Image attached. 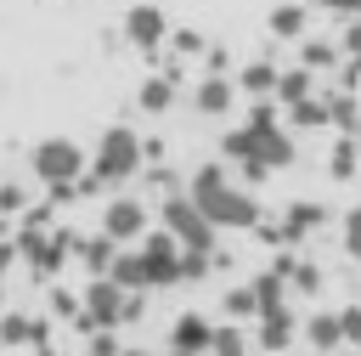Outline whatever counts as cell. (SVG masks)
Instances as JSON below:
<instances>
[{"label":"cell","instance_id":"obj_1","mask_svg":"<svg viewBox=\"0 0 361 356\" xmlns=\"http://www.w3.org/2000/svg\"><path fill=\"white\" fill-rule=\"evenodd\" d=\"M186 198L203 209V220L214 232H248V226H259V198H248L243 186H231L226 164H197Z\"/></svg>","mask_w":361,"mask_h":356},{"label":"cell","instance_id":"obj_2","mask_svg":"<svg viewBox=\"0 0 361 356\" xmlns=\"http://www.w3.org/2000/svg\"><path fill=\"white\" fill-rule=\"evenodd\" d=\"M141 158H147V141L130 124H107L96 136V147H90V181L96 186H124L141 170Z\"/></svg>","mask_w":361,"mask_h":356},{"label":"cell","instance_id":"obj_3","mask_svg":"<svg viewBox=\"0 0 361 356\" xmlns=\"http://www.w3.org/2000/svg\"><path fill=\"white\" fill-rule=\"evenodd\" d=\"M28 170H34L45 186H73V181L90 170V153H85L73 136H45V141L28 153Z\"/></svg>","mask_w":361,"mask_h":356},{"label":"cell","instance_id":"obj_4","mask_svg":"<svg viewBox=\"0 0 361 356\" xmlns=\"http://www.w3.org/2000/svg\"><path fill=\"white\" fill-rule=\"evenodd\" d=\"M158 226L180 243V249H192V254H209L214 249V226L203 220V209L186 198V192H175V198H164V209H158Z\"/></svg>","mask_w":361,"mask_h":356},{"label":"cell","instance_id":"obj_5","mask_svg":"<svg viewBox=\"0 0 361 356\" xmlns=\"http://www.w3.org/2000/svg\"><path fill=\"white\" fill-rule=\"evenodd\" d=\"M130 299H135V294L118 288L113 277H90V283H85V299H79V305H85L79 328L96 333V328H118V322H130Z\"/></svg>","mask_w":361,"mask_h":356},{"label":"cell","instance_id":"obj_6","mask_svg":"<svg viewBox=\"0 0 361 356\" xmlns=\"http://www.w3.org/2000/svg\"><path fill=\"white\" fill-rule=\"evenodd\" d=\"M73 249H79L73 232H39V226H23V232H17V254H23L39 277H56L62 260H68Z\"/></svg>","mask_w":361,"mask_h":356},{"label":"cell","instance_id":"obj_7","mask_svg":"<svg viewBox=\"0 0 361 356\" xmlns=\"http://www.w3.org/2000/svg\"><path fill=\"white\" fill-rule=\"evenodd\" d=\"M135 254H141L147 288H175V283H180V260H186V249H180L169 232H147Z\"/></svg>","mask_w":361,"mask_h":356},{"label":"cell","instance_id":"obj_8","mask_svg":"<svg viewBox=\"0 0 361 356\" xmlns=\"http://www.w3.org/2000/svg\"><path fill=\"white\" fill-rule=\"evenodd\" d=\"M124 40H130L135 51L158 57L164 40H169V17H164L158 6H130V11H124Z\"/></svg>","mask_w":361,"mask_h":356},{"label":"cell","instance_id":"obj_9","mask_svg":"<svg viewBox=\"0 0 361 356\" xmlns=\"http://www.w3.org/2000/svg\"><path fill=\"white\" fill-rule=\"evenodd\" d=\"M102 232H107L113 243H135V237L147 232V203H141V198H113V203L102 209Z\"/></svg>","mask_w":361,"mask_h":356},{"label":"cell","instance_id":"obj_10","mask_svg":"<svg viewBox=\"0 0 361 356\" xmlns=\"http://www.w3.org/2000/svg\"><path fill=\"white\" fill-rule=\"evenodd\" d=\"M248 136H254V158L259 164H271V170H288L293 158H299V147H293V136L282 130V124H243Z\"/></svg>","mask_w":361,"mask_h":356},{"label":"cell","instance_id":"obj_11","mask_svg":"<svg viewBox=\"0 0 361 356\" xmlns=\"http://www.w3.org/2000/svg\"><path fill=\"white\" fill-rule=\"evenodd\" d=\"M209 345H214V322H209L203 311H180V316L169 322V350H186V356H209Z\"/></svg>","mask_w":361,"mask_h":356},{"label":"cell","instance_id":"obj_12","mask_svg":"<svg viewBox=\"0 0 361 356\" xmlns=\"http://www.w3.org/2000/svg\"><path fill=\"white\" fill-rule=\"evenodd\" d=\"M231 102H237V85H231L226 73H203V79H197V90H192V107H197L203 119H226V113H231Z\"/></svg>","mask_w":361,"mask_h":356},{"label":"cell","instance_id":"obj_13","mask_svg":"<svg viewBox=\"0 0 361 356\" xmlns=\"http://www.w3.org/2000/svg\"><path fill=\"white\" fill-rule=\"evenodd\" d=\"M265 28H271V40H305V28H310V6H305V0H282V6H271Z\"/></svg>","mask_w":361,"mask_h":356},{"label":"cell","instance_id":"obj_14","mask_svg":"<svg viewBox=\"0 0 361 356\" xmlns=\"http://www.w3.org/2000/svg\"><path fill=\"white\" fill-rule=\"evenodd\" d=\"M45 333H51V328H45L39 316H23V311H6V316H0V345H6V350H11V345L45 350Z\"/></svg>","mask_w":361,"mask_h":356},{"label":"cell","instance_id":"obj_15","mask_svg":"<svg viewBox=\"0 0 361 356\" xmlns=\"http://www.w3.org/2000/svg\"><path fill=\"white\" fill-rule=\"evenodd\" d=\"M293 333H299V322H293V311L282 305V311H265V316H259L254 345H259V350H288V345H293Z\"/></svg>","mask_w":361,"mask_h":356},{"label":"cell","instance_id":"obj_16","mask_svg":"<svg viewBox=\"0 0 361 356\" xmlns=\"http://www.w3.org/2000/svg\"><path fill=\"white\" fill-rule=\"evenodd\" d=\"M322 220H327L322 203H288V215H282V243H305Z\"/></svg>","mask_w":361,"mask_h":356},{"label":"cell","instance_id":"obj_17","mask_svg":"<svg viewBox=\"0 0 361 356\" xmlns=\"http://www.w3.org/2000/svg\"><path fill=\"white\" fill-rule=\"evenodd\" d=\"M79 260H85V271L90 277H107L113 271V260H118V243L107 237V232H96V237H79V249H73Z\"/></svg>","mask_w":361,"mask_h":356},{"label":"cell","instance_id":"obj_18","mask_svg":"<svg viewBox=\"0 0 361 356\" xmlns=\"http://www.w3.org/2000/svg\"><path fill=\"white\" fill-rule=\"evenodd\" d=\"M305 339H310V350L333 356V350L344 345V333H338V311H316V316L305 322Z\"/></svg>","mask_w":361,"mask_h":356},{"label":"cell","instance_id":"obj_19","mask_svg":"<svg viewBox=\"0 0 361 356\" xmlns=\"http://www.w3.org/2000/svg\"><path fill=\"white\" fill-rule=\"evenodd\" d=\"M135 107H141V113H169V107H175V79H164V73L141 79V90H135Z\"/></svg>","mask_w":361,"mask_h":356},{"label":"cell","instance_id":"obj_20","mask_svg":"<svg viewBox=\"0 0 361 356\" xmlns=\"http://www.w3.org/2000/svg\"><path fill=\"white\" fill-rule=\"evenodd\" d=\"M248 288H254V311H259V316H265V311H282V305H288V283H282L276 271H259V277H254ZM259 316H254V322H259Z\"/></svg>","mask_w":361,"mask_h":356},{"label":"cell","instance_id":"obj_21","mask_svg":"<svg viewBox=\"0 0 361 356\" xmlns=\"http://www.w3.org/2000/svg\"><path fill=\"white\" fill-rule=\"evenodd\" d=\"M118 288H130V294H152L147 288V271H141V254L135 249H118V260H113V271H107Z\"/></svg>","mask_w":361,"mask_h":356},{"label":"cell","instance_id":"obj_22","mask_svg":"<svg viewBox=\"0 0 361 356\" xmlns=\"http://www.w3.org/2000/svg\"><path fill=\"white\" fill-rule=\"evenodd\" d=\"M276 79H282V68H276V62H248V68L237 73V85H243V90H254V102H259V96H276Z\"/></svg>","mask_w":361,"mask_h":356},{"label":"cell","instance_id":"obj_23","mask_svg":"<svg viewBox=\"0 0 361 356\" xmlns=\"http://www.w3.org/2000/svg\"><path fill=\"white\" fill-rule=\"evenodd\" d=\"M248 345H254V339H248V328H243V322H220V328H214L209 356H248Z\"/></svg>","mask_w":361,"mask_h":356},{"label":"cell","instance_id":"obj_24","mask_svg":"<svg viewBox=\"0 0 361 356\" xmlns=\"http://www.w3.org/2000/svg\"><path fill=\"white\" fill-rule=\"evenodd\" d=\"M276 102H282V107L310 102V68H282V79H276Z\"/></svg>","mask_w":361,"mask_h":356},{"label":"cell","instance_id":"obj_25","mask_svg":"<svg viewBox=\"0 0 361 356\" xmlns=\"http://www.w3.org/2000/svg\"><path fill=\"white\" fill-rule=\"evenodd\" d=\"M355 164H361V141H355V136H338V141H333V153H327V170H333L338 181H350V175H355Z\"/></svg>","mask_w":361,"mask_h":356},{"label":"cell","instance_id":"obj_26","mask_svg":"<svg viewBox=\"0 0 361 356\" xmlns=\"http://www.w3.org/2000/svg\"><path fill=\"white\" fill-rule=\"evenodd\" d=\"M338 62V45L333 40H305V51H299V68H310V73H327Z\"/></svg>","mask_w":361,"mask_h":356},{"label":"cell","instance_id":"obj_27","mask_svg":"<svg viewBox=\"0 0 361 356\" xmlns=\"http://www.w3.org/2000/svg\"><path fill=\"white\" fill-rule=\"evenodd\" d=\"M220 305H226V316H231V322H254V316H259V311H254V288H248V283L226 288V299H220Z\"/></svg>","mask_w":361,"mask_h":356},{"label":"cell","instance_id":"obj_28","mask_svg":"<svg viewBox=\"0 0 361 356\" xmlns=\"http://www.w3.org/2000/svg\"><path fill=\"white\" fill-rule=\"evenodd\" d=\"M288 119H293L299 130H316V124H333V119H327V102H322V96H310V102H293V107H288Z\"/></svg>","mask_w":361,"mask_h":356},{"label":"cell","instance_id":"obj_29","mask_svg":"<svg viewBox=\"0 0 361 356\" xmlns=\"http://www.w3.org/2000/svg\"><path fill=\"white\" fill-rule=\"evenodd\" d=\"M327 119H333L338 130H350V136H355V119H361V102H355V96H327Z\"/></svg>","mask_w":361,"mask_h":356},{"label":"cell","instance_id":"obj_30","mask_svg":"<svg viewBox=\"0 0 361 356\" xmlns=\"http://www.w3.org/2000/svg\"><path fill=\"white\" fill-rule=\"evenodd\" d=\"M338 243H344L350 260H361V209H344V220H338Z\"/></svg>","mask_w":361,"mask_h":356},{"label":"cell","instance_id":"obj_31","mask_svg":"<svg viewBox=\"0 0 361 356\" xmlns=\"http://www.w3.org/2000/svg\"><path fill=\"white\" fill-rule=\"evenodd\" d=\"M288 288H293V294H322V271H316L310 260H299L293 277H288Z\"/></svg>","mask_w":361,"mask_h":356},{"label":"cell","instance_id":"obj_32","mask_svg":"<svg viewBox=\"0 0 361 356\" xmlns=\"http://www.w3.org/2000/svg\"><path fill=\"white\" fill-rule=\"evenodd\" d=\"M338 333L350 350H361V305H338Z\"/></svg>","mask_w":361,"mask_h":356},{"label":"cell","instance_id":"obj_33","mask_svg":"<svg viewBox=\"0 0 361 356\" xmlns=\"http://www.w3.org/2000/svg\"><path fill=\"white\" fill-rule=\"evenodd\" d=\"M85 350H90V356H124V345H118L113 328H96V333L85 339Z\"/></svg>","mask_w":361,"mask_h":356},{"label":"cell","instance_id":"obj_34","mask_svg":"<svg viewBox=\"0 0 361 356\" xmlns=\"http://www.w3.org/2000/svg\"><path fill=\"white\" fill-rule=\"evenodd\" d=\"M197 277H209V254H192V249H186V260H180V283H197Z\"/></svg>","mask_w":361,"mask_h":356},{"label":"cell","instance_id":"obj_35","mask_svg":"<svg viewBox=\"0 0 361 356\" xmlns=\"http://www.w3.org/2000/svg\"><path fill=\"white\" fill-rule=\"evenodd\" d=\"M169 40H175L180 57H197V51H203V34H197V28H180V34H169Z\"/></svg>","mask_w":361,"mask_h":356},{"label":"cell","instance_id":"obj_36","mask_svg":"<svg viewBox=\"0 0 361 356\" xmlns=\"http://www.w3.org/2000/svg\"><path fill=\"white\" fill-rule=\"evenodd\" d=\"M338 45H344L350 62H361V23H344V40H338Z\"/></svg>","mask_w":361,"mask_h":356},{"label":"cell","instance_id":"obj_37","mask_svg":"<svg viewBox=\"0 0 361 356\" xmlns=\"http://www.w3.org/2000/svg\"><path fill=\"white\" fill-rule=\"evenodd\" d=\"M23 209V186H0V215H17Z\"/></svg>","mask_w":361,"mask_h":356},{"label":"cell","instance_id":"obj_38","mask_svg":"<svg viewBox=\"0 0 361 356\" xmlns=\"http://www.w3.org/2000/svg\"><path fill=\"white\" fill-rule=\"evenodd\" d=\"M327 11H333V17H344V23H361V0H333Z\"/></svg>","mask_w":361,"mask_h":356},{"label":"cell","instance_id":"obj_39","mask_svg":"<svg viewBox=\"0 0 361 356\" xmlns=\"http://www.w3.org/2000/svg\"><path fill=\"white\" fill-rule=\"evenodd\" d=\"M305 6H322V11H327V6H333V0H305Z\"/></svg>","mask_w":361,"mask_h":356},{"label":"cell","instance_id":"obj_40","mask_svg":"<svg viewBox=\"0 0 361 356\" xmlns=\"http://www.w3.org/2000/svg\"><path fill=\"white\" fill-rule=\"evenodd\" d=\"M34 356H56V350H51V345H45V350H34Z\"/></svg>","mask_w":361,"mask_h":356},{"label":"cell","instance_id":"obj_41","mask_svg":"<svg viewBox=\"0 0 361 356\" xmlns=\"http://www.w3.org/2000/svg\"><path fill=\"white\" fill-rule=\"evenodd\" d=\"M124 356H152V350H124Z\"/></svg>","mask_w":361,"mask_h":356},{"label":"cell","instance_id":"obj_42","mask_svg":"<svg viewBox=\"0 0 361 356\" xmlns=\"http://www.w3.org/2000/svg\"><path fill=\"white\" fill-rule=\"evenodd\" d=\"M355 141H361V119H355Z\"/></svg>","mask_w":361,"mask_h":356},{"label":"cell","instance_id":"obj_43","mask_svg":"<svg viewBox=\"0 0 361 356\" xmlns=\"http://www.w3.org/2000/svg\"><path fill=\"white\" fill-rule=\"evenodd\" d=\"M0 299H6V277H0Z\"/></svg>","mask_w":361,"mask_h":356},{"label":"cell","instance_id":"obj_44","mask_svg":"<svg viewBox=\"0 0 361 356\" xmlns=\"http://www.w3.org/2000/svg\"><path fill=\"white\" fill-rule=\"evenodd\" d=\"M169 356H186V350H169Z\"/></svg>","mask_w":361,"mask_h":356}]
</instances>
